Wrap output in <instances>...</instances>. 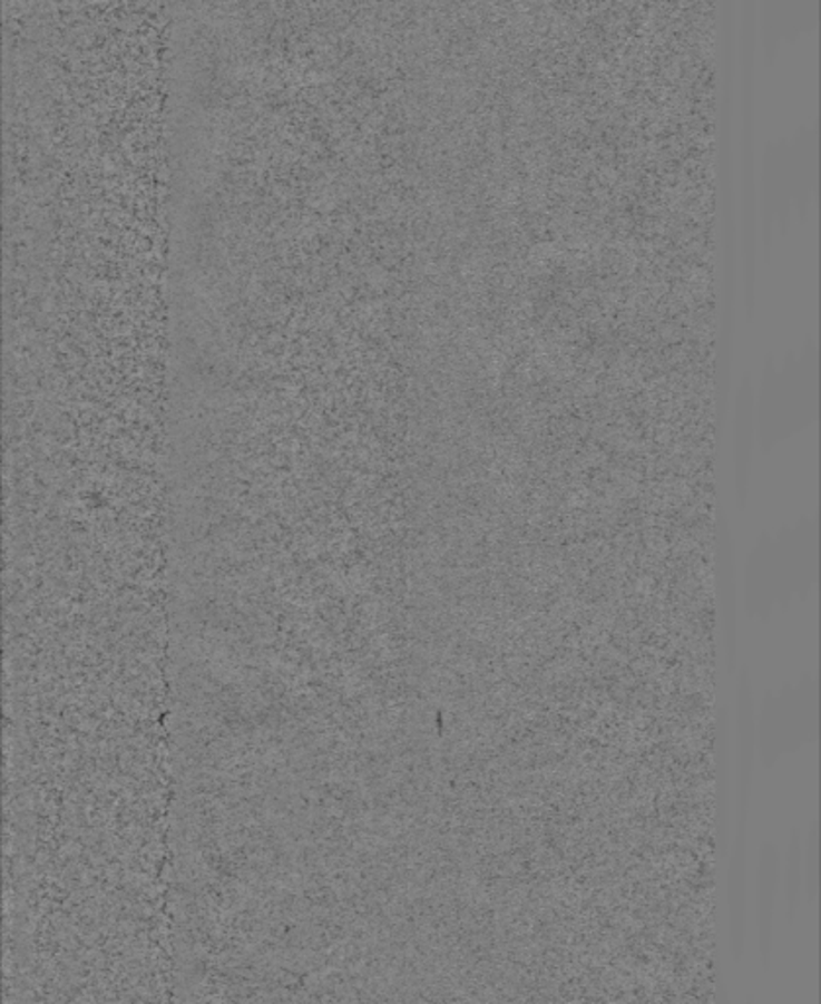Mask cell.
I'll use <instances>...</instances> for the list:
<instances>
[{
  "label": "cell",
  "instance_id": "cell-1",
  "mask_svg": "<svg viewBox=\"0 0 821 1004\" xmlns=\"http://www.w3.org/2000/svg\"><path fill=\"white\" fill-rule=\"evenodd\" d=\"M747 809L749 787L740 784L735 825L724 858L727 946L733 964H740L747 947Z\"/></svg>",
  "mask_w": 821,
  "mask_h": 1004
},
{
  "label": "cell",
  "instance_id": "cell-2",
  "mask_svg": "<svg viewBox=\"0 0 821 1004\" xmlns=\"http://www.w3.org/2000/svg\"><path fill=\"white\" fill-rule=\"evenodd\" d=\"M781 854L773 841H764L756 861V954L764 972L773 964L774 908L781 893L779 887Z\"/></svg>",
  "mask_w": 821,
  "mask_h": 1004
},
{
  "label": "cell",
  "instance_id": "cell-3",
  "mask_svg": "<svg viewBox=\"0 0 821 1004\" xmlns=\"http://www.w3.org/2000/svg\"><path fill=\"white\" fill-rule=\"evenodd\" d=\"M779 887H781L782 898H784V907H786V920L794 924L798 910L802 907V836L798 830L786 840V849L781 858V869H779Z\"/></svg>",
  "mask_w": 821,
  "mask_h": 1004
},
{
  "label": "cell",
  "instance_id": "cell-4",
  "mask_svg": "<svg viewBox=\"0 0 821 1004\" xmlns=\"http://www.w3.org/2000/svg\"><path fill=\"white\" fill-rule=\"evenodd\" d=\"M820 897V834L813 825L802 840V898L813 905Z\"/></svg>",
  "mask_w": 821,
  "mask_h": 1004
}]
</instances>
